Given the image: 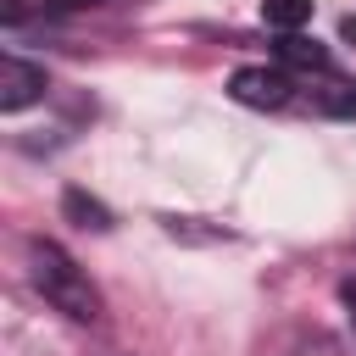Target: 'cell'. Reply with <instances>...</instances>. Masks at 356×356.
Listing matches in <instances>:
<instances>
[{
  "label": "cell",
  "instance_id": "obj_1",
  "mask_svg": "<svg viewBox=\"0 0 356 356\" xmlns=\"http://www.w3.org/2000/svg\"><path fill=\"white\" fill-rule=\"evenodd\" d=\"M28 278H33V289H39L61 317H72V323H95V317H100V289L89 284V273H83L56 239H33V245H28Z\"/></svg>",
  "mask_w": 356,
  "mask_h": 356
},
{
  "label": "cell",
  "instance_id": "obj_2",
  "mask_svg": "<svg viewBox=\"0 0 356 356\" xmlns=\"http://www.w3.org/2000/svg\"><path fill=\"white\" fill-rule=\"evenodd\" d=\"M228 95L239 106H250V111H284L295 100V78L284 67H239L228 78Z\"/></svg>",
  "mask_w": 356,
  "mask_h": 356
},
{
  "label": "cell",
  "instance_id": "obj_3",
  "mask_svg": "<svg viewBox=\"0 0 356 356\" xmlns=\"http://www.w3.org/2000/svg\"><path fill=\"white\" fill-rule=\"evenodd\" d=\"M44 95V67L22 56H0V111H22Z\"/></svg>",
  "mask_w": 356,
  "mask_h": 356
},
{
  "label": "cell",
  "instance_id": "obj_4",
  "mask_svg": "<svg viewBox=\"0 0 356 356\" xmlns=\"http://www.w3.org/2000/svg\"><path fill=\"white\" fill-rule=\"evenodd\" d=\"M312 111H323V117H339V122H356V78L317 72V83H312Z\"/></svg>",
  "mask_w": 356,
  "mask_h": 356
},
{
  "label": "cell",
  "instance_id": "obj_5",
  "mask_svg": "<svg viewBox=\"0 0 356 356\" xmlns=\"http://www.w3.org/2000/svg\"><path fill=\"white\" fill-rule=\"evenodd\" d=\"M273 56H278V67H295V72H334V56L317 39H300V33H278Z\"/></svg>",
  "mask_w": 356,
  "mask_h": 356
},
{
  "label": "cell",
  "instance_id": "obj_6",
  "mask_svg": "<svg viewBox=\"0 0 356 356\" xmlns=\"http://www.w3.org/2000/svg\"><path fill=\"white\" fill-rule=\"evenodd\" d=\"M261 22L278 33H295L300 22H312V0H261Z\"/></svg>",
  "mask_w": 356,
  "mask_h": 356
},
{
  "label": "cell",
  "instance_id": "obj_7",
  "mask_svg": "<svg viewBox=\"0 0 356 356\" xmlns=\"http://www.w3.org/2000/svg\"><path fill=\"white\" fill-rule=\"evenodd\" d=\"M61 206H67V217H78L83 228H111V211H106L100 200H89L83 189H67V200H61Z\"/></svg>",
  "mask_w": 356,
  "mask_h": 356
},
{
  "label": "cell",
  "instance_id": "obj_8",
  "mask_svg": "<svg viewBox=\"0 0 356 356\" xmlns=\"http://www.w3.org/2000/svg\"><path fill=\"white\" fill-rule=\"evenodd\" d=\"M289 356H356V350H350L345 339H334V334H306Z\"/></svg>",
  "mask_w": 356,
  "mask_h": 356
},
{
  "label": "cell",
  "instance_id": "obj_9",
  "mask_svg": "<svg viewBox=\"0 0 356 356\" xmlns=\"http://www.w3.org/2000/svg\"><path fill=\"white\" fill-rule=\"evenodd\" d=\"M339 300H345V317H350V328H356V278L339 284Z\"/></svg>",
  "mask_w": 356,
  "mask_h": 356
},
{
  "label": "cell",
  "instance_id": "obj_10",
  "mask_svg": "<svg viewBox=\"0 0 356 356\" xmlns=\"http://www.w3.org/2000/svg\"><path fill=\"white\" fill-rule=\"evenodd\" d=\"M56 11H95V6H106V0H50Z\"/></svg>",
  "mask_w": 356,
  "mask_h": 356
},
{
  "label": "cell",
  "instance_id": "obj_11",
  "mask_svg": "<svg viewBox=\"0 0 356 356\" xmlns=\"http://www.w3.org/2000/svg\"><path fill=\"white\" fill-rule=\"evenodd\" d=\"M0 11H6V22H22V0H6Z\"/></svg>",
  "mask_w": 356,
  "mask_h": 356
},
{
  "label": "cell",
  "instance_id": "obj_12",
  "mask_svg": "<svg viewBox=\"0 0 356 356\" xmlns=\"http://www.w3.org/2000/svg\"><path fill=\"white\" fill-rule=\"evenodd\" d=\"M339 33H345V39H356V17H345V22H339Z\"/></svg>",
  "mask_w": 356,
  "mask_h": 356
}]
</instances>
